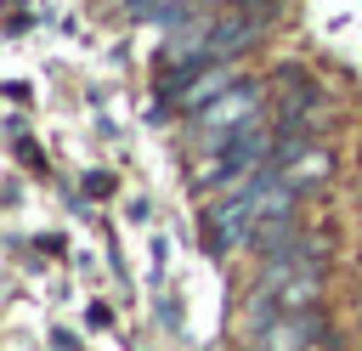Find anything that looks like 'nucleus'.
<instances>
[{"instance_id": "f257e3e1", "label": "nucleus", "mask_w": 362, "mask_h": 351, "mask_svg": "<svg viewBox=\"0 0 362 351\" xmlns=\"http://www.w3.org/2000/svg\"><path fill=\"white\" fill-rule=\"evenodd\" d=\"M260 113V85L255 79H238V85H226L215 102H204L198 113H192V125H198V142L204 147H226V136L238 130V125H249Z\"/></svg>"}, {"instance_id": "f03ea898", "label": "nucleus", "mask_w": 362, "mask_h": 351, "mask_svg": "<svg viewBox=\"0 0 362 351\" xmlns=\"http://www.w3.org/2000/svg\"><path fill=\"white\" fill-rule=\"evenodd\" d=\"M226 85H238L232 62H198V68H192V74H187V79H181V85L170 91V96H175V102H181L187 113H198V108H204V102H215V96L226 91Z\"/></svg>"}, {"instance_id": "7ed1b4c3", "label": "nucleus", "mask_w": 362, "mask_h": 351, "mask_svg": "<svg viewBox=\"0 0 362 351\" xmlns=\"http://www.w3.org/2000/svg\"><path fill=\"white\" fill-rule=\"evenodd\" d=\"M277 176H283V187H294V192H317V187H328V176H334V153L305 142V147H300Z\"/></svg>"}, {"instance_id": "20e7f679", "label": "nucleus", "mask_w": 362, "mask_h": 351, "mask_svg": "<svg viewBox=\"0 0 362 351\" xmlns=\"http://www.w3.org/2000/svg\"><path fill=\"white\" fill-rule=\"evenodd\" d=\"M277 300H283V317H288V311H311V306H322V266H300V272H288V277L277 283Z\"/></svg>"}, {"instance_id": "39448f33", "label": "nucleus", "mask_w": 362, "mask_h": 351, "mask_svg": "<svg viewBox=\"0 0 362 351\" xmlns=\"http://www.w3.org/2000/svg\"><path fill=\"white\" fill-rule=\"evenodd\" d=\"M51 345H57V351H79V340H74L68 328H51Z\"/></svg>"}, {"instance_id": "423d86ee", "label": "nucleus", "mask_w": 362, "mask_h": 351, "mask_svg": "<svg viewBox=\"0 0 362 351\" xmlns=\"http://www.w3.org/2000/svg\"><path fill=\"white\" fill-rule=\"evenodd\" d=\"M85 323H90V328H107V306H96V300H90V311H85Z\"/></svg>"}, {"instance_id": "0eeeda50", "label": "nucleus", "mask_w": 362, "mask_h": 351, "mask_svg": "<svg viewBox=\"0 0 362 351\" xmlns=\"http://www.w3.org/2000/svg\"><path fill=\"white\" fill-rule=\"evenodd\" d=\"M243 351H272V345L266 340H243Z\"/></svg>"}]
</instances>
